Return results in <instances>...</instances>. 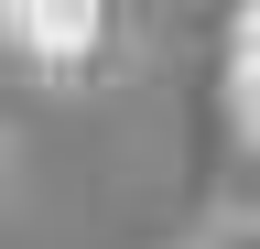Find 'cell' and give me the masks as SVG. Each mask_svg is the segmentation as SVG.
Masks as SVG:
<instances>
[{
  "label": "cell",
  "instance_id": "obj_1",
  "mask_svg": "<svg viewBox=\"0 0 260 249\" xmlns=\"http://www.w3.org/2000/svg\"><path fill=\"white\" fill-rule=\"evenodd\" d=\"M0 44L44 87H98L119 54V11L109 0H0Z\"/></svg>",
  "mask_w": 260,
  "mask_h": 249
},
{
  "label": "cell",
  "instance_id": "obj_2",
  "mask_svg": "<svg viewBox=\"0 0 260 249\" xmlns=\"http://www.w3.org/2000/svg\"><path fill=\"white\" fill-rule=\"evenodd\" d=\"M249 0H239V11H228V130H239L249 141V119H260V33H249Z\"/></svg>",
  "mask_w": 260,
  "mask_h": 249
},
{
  "label": "cell",
  "instance_id": "obj_3",
  "mask_svg": "<svg viewBox=\"0 0 260 249\" xmlns=\"http://www.w3.org/2000/svg\"><path fill=\"white\" fill-rule=\"evenodd\" d=\"M195 249H249V206H228V238H195Z\"/></svg>",
  "mask_w": 260,
  "mask_h": 249
}]
</instances>
